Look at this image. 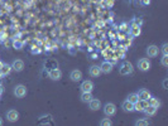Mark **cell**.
Here are the masks:
<instances>
[{"label": "cell", "instance_id": "obj_32", "mask_svg": "<svg viewBox=\"0 0 168 126\" xmlns=\"http://www.w3.org/2000/svg\"><path fill=\"white\" fill-rule=\"evenodd\" d=\"M0 77H2V72H0Z\"/></svg>", "mask_w": 168, "mask_h": 126}, {"label": "cell", "instance_id": "obj_29", "mask_svg": "<svg viewBox=\"0 0 168 126\" xmlns=\"http://www.w3.org/2000/svg\"><path fill=\"white\" fill-rule=\"evenodd\" d=\"M167 83H168V81L164 80V81H163V87H164V88H167Z\"/></svg>", "mask_w": 168, "mask_h": 126}, {"label": "cell", "instance_id": "obj_30", "mask_svg": "<svg viewBox=\"0 0 168 126\" xmlns=\"http://www.w3.org/2000/svg\"><path fill=\"white\" fill-rule=\"evenodd\" d=\"M3 92H4V88H3V86H2V85H0V94H2Z\"/></svg>", "mask_w": 168, "mask_h": 126}, {"label": "cell", "instance_id": "obj_16", "mask_svg": "<svg viewBox=\"0 0 168 126\" xmlns=\"http://www.w3.org/2000/svg\"><path fill=\"white\" fill-rule=\"evenodd\" d=\"M157 111H158V109L157 107H154V106H151V105H148V106H147L145 109H144V113L147 115V116L148 117H151V116H154V115L157 113Z\"/></svg>", "mask_w": 168, "mask_h": 126}, {"label": "cell", "instance_id": "obj_17", "mask_svg": "<svg viewBox=\"0 0 168 126\" xmlns=\"http://www.w3.org/2000/svg\"><path fill=\"white\" fill-rule=\"evenodd\" d=\"M136 94H138V97H139L140 100H148V98L152 96V94H151V92H149L148 90H145V88H142V90H139V91H138V93H136Z\"/></svg>", "mask_w": 168, "mask_h": 126}, {"label": "cell", "instance_id": "obj_10", "mask_svg": "<svg viewBox=\"0 0 168 126\" xmlns=\"http://www.w3.org/2000/svg\"><path fill=\"white\" fill-rule=\"evenodd\" d=\"M89 106H90V109H91L92 111H97V110L101 109V102H100V100L92 97V98L90 100V102H89Z\"/></svg>", "mask_w": 168, "mask_h": 126}, {"label": "cell", "instance_id": "obj_31", "mask_svg": "<svg viewBox=\"0 0 168 126\" xmlns=\"http://www.w3.org/2000/svg\"><path fill=\"white\" fill-rule=\"evenodd\" d=\"M2 125H3V119L0 117V126H2Z\"/></svg>", "mask_w": 168, "mask_h": 126}, {"label": "cell", "instance_id": "obj_26", "mask_svg": "<svg viewBox=\"0 0 168 126\" xmlns=\"http://www.w3.org/2000/svg\"><path fill=\"white\" fill-rule=\"evenodd\" d=\"M13 46H14V48H15V49H22L23 43H22V42H19V40H15Z\"/></svg>", "mask_w": 168, "mask_h": 126}, {"label": "cell", "instance_id": "obj_11", "mask_svg": "<svg viewBox=\"0 0 168 126\" xmlns=\"http://www.w3.org/2000/svg\"><path fill=\"white\" fill-rule=\"evenodd\" d=\"M70 78L73 81V82H78L82 80V72L78 71V69H73L71 73H70Z\"/></svg>", "mask_w": 168, "mask_h": 126}, {"label": "cell", "instance_id": "obj_28", "mask_svg": "<svg viewBox=\"0 0 168 126\" xmlns=\"http://www.w3.org/2000/svg\"><path fill=\"white\" fill-rule=\"evenodd\" d=\"M149 3H151V0H142L143 5H149Z\"/></svg>", "mask_w": 168, "mask_h": 126}, {"label": "cell", "instance_id": "obj_24", "mask_svg": "<svg viewBox=\"0 0 168 126\" xmlns=\"http://www.w3.org/2000/svg\"><path fill=\"white\" fill-rule=\"evenodd\" d=\"M100 125H101V126H111V125H113V122H111V120H110V119H108V117H106V119H104V120H101V121H100Z\"/></svg>", "mask_w": 168, "mask_h": 126}, {"label": "cell", "instance_id": "obj_5", "mask_svg": "<svg viewBox=\"0 0 168 126\" xmlns=\"http://www.w3.org/2000/svg\"><path fill=\"white\" fill-rule=\"evenodd\" d=\"M14 94H15L18 98H23L25 94H27V88H25V86H23V85L15 86V87H14Z\"/></svg>", "mask_w": 168, "mask_h": 126}, {"label": "cell", "instance_id": "obj_12", "mask_svg": "<svg viewBox=\"0 0 168 126\" xmlns=\"http://www.w3.org/2000/svg\"><path fill=\"white\" fill-rule=\"evenodd\" d=\"M100 69H101V73H110L111 71H113V65L110 62H108V61H105V62H102L101 63V66H100Z\"/></svg>", "mask_w": 168, "mask_h": 126}, {"label": "cell", "instance_id": "obj_9", "mask_svg": "<svg viewBox=\"0 0 168 126\" xmlns=\"http://www.w3.org/2000/svg\"><path fill=\"white\" fill-rule=\"evenodd\" d=\"M81 91L82 92H92V90H94V83L91 82V81H83L82 83H81Z\"/></svg>", "mask_w": 168, "mask_h": 126}, {"label": "cell", "instance_id": "obj_1", "mask_svg": "<svg viewBox=\"0 0 168 126\" xmlns=\"http://www.w3.org/2000/svg\"><path fill=\"white\" fill-rule=\"evenodd\" d=\"M133 65L130 62H123L120 67H119V72H120V75L123 76H128V75H132L133 73Z\"/></svg>", "mask_w": 168, "mask_h": 126}, {"label": "cell", "instance_id": "obj_7", "mask_svg": "<svg viewBox=\"0 0 168 126\" xmlns=\"http://www.w3.org/2000/svg\"><path fill=\"white\" fill-rule=\"evenodd\" d=\"M6 119H8V121H10V122L18 121V119H19V112H18L17 110H9V111L6 112Z\"/></svg>", "mask_w": 168, "mask_h": 126}, {"label": "cell", "instance_id": "obj_33", "mask_svg": "<svg viewBox=\"0 0 168 126\" xmlns=\"http://www.w3.org/2000/svg\"><path fill=\"white\" fill-rule=\"evenodd\" d=\"M0 96H2V94H0Z\"/></svg>", "mask_w": 168, "mask_h": 126}, {"label": "cell", "instance_id": "obj_19", "mask_svg": "<svg viewBox=\"0 0 168 126\" xmlns=\"http://www.w3.org/2000/svg\"><path fill=\"white\" fill-rule=\"evenodd\" d=\"M140 27L138 25V24H135V23H133V25L130 27V35L132 37H138V35H140Z\"/></svg>", "mask_w": 168, "mask_h": 126}, {"label": "cell", "instance_id": "obj_20", "mask_svg": "<svg viewBox=\"0 0 168 126\" xmlns=\"http://www.w3.org/2000/svg\"><path fill=\"white\" fill-rule=\"evenodd\" d=\"M91 98H92L91 92H82V93H81V101H82V102L89 103Z\"/></svg>", "mask_w": 168, "mask_h": 126}, {"label": "cell", "instance_id": "obj_8", "mask_svg": "<svg viewBox=\"0 0 168 126\" xmlns=\"http://www.w3.org/2000/svg\"><path fill=\"white\" fill-rule=\"evenodd\" d=\"M12 68H13L14 71H17V72H22V71L24 69V62H23L22 59H15V61H13Z\"/></svg>", "mask_w": 168, "mask_h": 126}, {"label": "cell", "instance_id": "obj_18", "mask_svg": "<svg viewBox=\"0 0 168 126\" xmlns=\"http://www.w3.org/2000/svg\"><path fill=\"white\" fill-rule=\"evenodd\" d=\"M13 71L12 65H8V63H3L2 67H0V72H2V76H6L10 72Z\"/></svg>", "mask_w": 168, "mask_h": 126}, {"label": "cell", "instance_id": "obj_6", "mask_svg": "<svg viewBox=\"0 0 168 126\" xmlns=\"http://www.w3.org/2000/svg\"><path fill=\"white\" fill-rule=\"evenodd\" d=\"M48 76L52 81H59L61 77H62V72L58 69V68H53L48 72Z\"/></svg>", "mask_w": 168, "mask_h": 126}, {"label": "cell", "instance_id": "obj_15", "mask_svg": "<svg viewBox=\"0 0 168 126\" xmlns=\"http://www.w3.org/2000/svg\"><path fill=\"white\" fill-rule=\"evenodd\" d=\"M121 109L125 111V112H133L134 111V103H132L130 101H124L121 103Z\"/></svg>", "mask_w": 168, "mask_h": 126}, {"label": "cell", "instance_id": "obj_2", "mask_svg": "<svg viewBox=\"0 0 168 126\" xmlns=\"http://www.w3.org/2000/svg\"><path fill=\"white\" fill-rule=\"evenodd\" d=\"M104 113L108 117L114 116V115L116 113V106H115L114 103H111V102L106 103V105H105V106H104Z\"/></svg>", "mask_w": 168, "mask_h": 126}, {"label": "cell", "instance_id": "obj_27", "mask_svg": "<svg viewBox=\"0 0 168 126\" xmlns=\"http://www.w3.org/2000/svg\"><path fill=\"white\" fill-rule=\"evenodd\" d=\"M162 53H163V54H168V44H167V43H164V44L162 46Z\"/></svg>", "mask_w": 168, "mask_h": 126}, {"label": "cell", "instance_id": "obj_22", "mask_svg": "<svg viewBox=\"0 0 168 126\" xmlns=\"http://www.w3.org/2000/svg\"><path fill=\"white\" fill-rule=\"evenodd\" d=\"M138 100H139V97H138V94H136V93H130L128 96V101H130L132 103H135Z\"/></svg>", "mask_w": 168, "mask_h": 126}, {"label": "cell", "instance_id": "obj_21", "mask_svg": "<svg viewBox=\"0 0 168 126\" xmlns=\"http://www.w3.org/2000/svg\"><path fill=\"white\" fill-rule=\"evenodd\" d=\"M148 103L151 105V106H154V107H157V109L161 106V101L157 98V97H152V96L148 98Z\"/></svg>", "mask_w": 168, "mask_h": 126}, {"label": "cell", "instance_id": "obj_14", "mask_svg": "<svg viewBox=\"0 0 168 126\" xmlns=\"http://www.w3.org/2000/svg\"><path fill=\"white\" fill-rule=\"evenodd\" d=\"M89 73L91 77H99L101 75V69H100V66H91L89 68Z\"/></svg>", "mask_w": 168, "mask_h": 126}, {"label": "cell", "instance_id": "obj_3", "mask_svg": "<svg viewBox=\"0 0 168 126\" xmlns=\"http://www.w3.org/2000/svg\"><path fill=\"white\" fill-rule=\"evenodd\" d=\"M148 100H138L135 103H134V111H138V112H143L144 111V109L148 106Z\"/></svg>", "mask_w": 168, "mask_h": 126}, {"label": "cell", "instance_id": "obj_23", "mask_svg": "<svg viewBox=\"0 0 168 126\" xmlns=\"http://www.w3.org/2000/svg\"><path fill=\"white\" fill-rule=\"evenodd\" d=\"M135 125H136V126H148V125H149V121L145 120V119H142V120L135 121Z\"/></svg>", "mask_w": 168, "mask_h": 126}, {"label": "cell", "instance_id": "obj_4", "mask_svg": "<svg viewBox=\"0 0 168 126\" xmlns=\"http://www.w3.org/2000/svg\"><path fill=\"white\" fill-rule=\"evenodd\" d=\"M138 68H139L142 72L149 71V69H151V62H149V59H147V58L139 59V61H138Z\"/></svg>", "mask_w": 168, "mask_h": 126}, {"label": "cell", "instance_id": "obj_13", "mask_svg": "<svg viewBox=\"0 0 168 126\" xmlns=\"http://www.w3.org/2000/svg\"><path fill=\"white\" fill-rule=\"evenodd\" d=\"M158 52H159V49L157 46H149L147 48V54H148V57H151V58H154V57L158 56Z\"/></svg>", "mask_w": 168, "mask_h": 126}, {"label": "cell", "instance_id": "obj_25", "mask_svg": "<svg viewBox=\"0 0 168 126\" xmlns=\"http://www.w3.org/2000/svg\"><path fill=\"white\" fill-rule=\"evenodd\" d=\"M162 66H164V67L168 66V54H163V58H162Z\"/></svg>", "mask_w": 168, "mask_h": 126}]
</instances>
